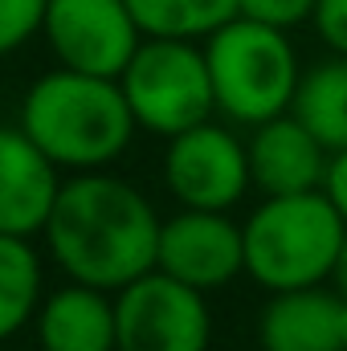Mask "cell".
Returning a JSON list of instances; mask_svg holds the SVG:
<instances>
[{"label":"cell","instance_id":"6da1fadb","mask_svg":"<svg viewBox=\"0 0 347 351\" xmlns=\"http://www.w3.org/2000/svg\"><path fill=\"white\" fill-rule=\"evenodd\" d=\"M160 225L164 221L139 188L94 168L62 184L45 221V241L70 282L123 290L156 269Z\"/></svg>","mask_w":347,"mask_h":351},{"label":"cell","instance_id":"7a4b0ae2","mask_svg":"<svg viewBox=\"0 0 347 351\" xmlns=\"http://www.w3.org/2000/svg\"><path fill=\"white\" fill-rule=\"evenodd\" d=\"M21 127L58 168L94 172L127 152L139 123L119 78H98L62 66L29 86Z\"/></svg>","mask_w":347,"mask_h":351},{"label":"cell","instance_id":"3957f363","mask_svg":"<svg viewBox=\"0 0 347 351\" xmlns=\"http://www.w3.org/2000/svg\"><path fill=\"white\" fill-rule=\"evenodd\" d=\"M246 274L265 290H298L331 282V269L347 237L344 213L323 188L265 196L241 225Z\"/></svg>","mask_w":347,"mask_h":351},{"label":"cell","instance_id":"277c9868","mask_svg":"<svg viewBox=\"0 0 347 351\" xmlns=\"http://www.w3.org/2000/svg\"><path fill=\"white\" fill-rule=\"evenodd\" d=\"M204 62L217 110L233 123L258 127L294 106L302 70L286 29L233 16L204 37Z\"/></svg>","mask_w":347,"mask_h":351},{"label":"cell","instance_id":"5b68a950","mask_svg":"<svg viewBox=\"0 0 347 351\" xmlns=\"http://www.w3.org/2000/svg\"><path fill=\"white\" fill-rule=\"evenodd\" d=\"M119 86L131 102L135 123L164 139L204 123L217 110L204 45L184 37H143L119 74Z\"/></svg>","mask_w":347,"mask_h":351},{"label":"cell","instance_id":"8992f818","mask_svg":"<svg viewBox=\"0 0 347 351\" xmlns=\"http://www.w3.org/2000/svg\"><path fill=\"white\" fill-rule=\"evenodd\" d=\"M119 351H208L213 315L204 290L164 269H147L115 298Z\"/></svg>","mask_w":347,"mask_h":351},{"label":"cell","instance_id":"52a82bcc","mask_svg":"<svg viewBox=\"0 0 347 351\" xmlns=\"http://www.w3.org/2000/svg\"><path fill=\"white\" fill-rule=\"evenodd\" d=\"M164 180H168V192L184 208H217V213H225L254 184L250 147L229 127L204 119V123H196V127H188V131L168 139Z\"/></svg>","mask_w":347,"mask_h":351},{"label":"cell","instance_id":"ba28073f","mask_svg":"<svg viewBox=\"0 0 347 351\" xmlns=\"http://www.w3.org/2000/svg\"><path fill=\"white\" fill-rule=\"evenodd\" d=\"M41 29L62 66L98 78H119L143 41L127 0H49Z\"/></svg>","mask_w":347,"mask_h":351},{"label":"cell","instance_id":"9c48e42d","mask_svg":"<svg viewBox=\"0 0 347 351\" xmlns=\"http://www.w3.org/2000/svg\"><path fill=\"white\" fill-rule=\"evenodd\" d=\"M156 269L196 290L229 286L246 274V233L217 208H184L160 225Z\"/></svg>","mask_w":347,"mask_h":351},{"label":"cell","instance_id":"30bf717a","mask_svg":"<svg viewBox=\"0 0 347 351\" xmlns=\"http://www.w3.org/2000/svg\"><path fill=\"white\" fill-rule=\"evenodd\" d=\"M58 192V164L29 139V131L0 127V233H45Z\"/></svg>","mask_w":347,"mask_h":351},{"label":"cell","instance_id":"8fae6325","mask_svg":"<svg viewBox=\"0 0 347 351\" xmlns=\"http://www.w3.org/2000/svg\"><path fill=\"white\" fill-rule=\"evenodd\" d=\"M246 147H250V176H254V188H261V196L323 188L331 152L315 139V131L294 110L258 123Z\"/></svg>","mask_w":347,"mask_h":351},{"label":"cell","instance_id":"7c38bea8","mask_svg":"<svg viewBox=\"0 0 347 351\" xmlns=\"http://www.w3.org/2000/svg\"><path fill=\"white\" fill-rule=\"evenodd\" d=\"M344 298L327 282L298 286V290H270L261 306L258 343L261 351H344L339 331Z\"/></svg>","mask_w":347,"mask_h":351},{"label":"cell","instance_id":"4fadbf2b","mask_svg":"<svg viewBox=\"0 0 347 351\" xmlns=\"http://www.w3.org/2000/svg\"><path fill=\"white\" fill-rule=\"evenodd\" d=\"M37 343L41 351H119L115 302L86 282L53 290L37 306Z\"/></svg>","mask_w":347,"mask_h":351},{"label":"cell","instance_id":"5bb4252c","mask_svg":"<svg viewBox=\"0 0 347 351\" xmlns=\"http://www.w3.org/2000/svg\"><path fill=\"white\" fill-rule=\"evenodd\" d=\"M327 152L347 147V53H335L311 70H302L298 94L290 106Z\"/></svg>","mask_w":347,"mask_h":351},{"label":"cell","instance_id":"9a60e30c","mask_svg":"<svg viewBox=\"0 0 347 351\" xmlns=\"http://www.w3.org/2000/svg\"><path fill=\"white\" fill-rule=\"evenodd\" d=\"M41 306V258L29 237L0 233V343L16 335Z\"/></svg>","mask_w":347,"mask_h":351},{"label":"cell","instance_id":"2e32d148","mask_svg":"<svg viewBox=\"0 0 347 351\" xmlns=\"http://www.w3.org/2000/svg\"><path fill=\"white\" fill-rule=\"evenodd\" d=\"M143 37L200 41L237 16V0H127Z\"/></svg>","mask_w":347,"mask_h":351},{"label":"cell","instance_id":"e0dca14e","mask_svg":"<svg viewBox=\"0 0 347 351\" xmlns=\"http://www.w3.org/2000/svg\"><path fill=\"white\" fill-rule=\"evenodd\" d=\"M49 0H0V53H12L45 25Z\"/></svg>","mask_w":347,"mask_h":351},{"label":"cell","instance_id":"ac0fdd59","mask_svg":"<svg viewBox=\"0 0 347 351\" xmlns=\"http://www.w3.org/2000/svg\"><path fill=\"white\" fill-rule=\"evenodd\" d=\"M237 16H250L274 29H294L315 16V0H237Z\"/></svg>","mask_w":347,"mask_h":351},{"label":"cell","instance_id":"d6986e66","mask_svg":"<svg viewBox=\"0 0 347 351\" xmlns=\"http://www.w3.org/2000/svg\"><path fill=\"white\" fill-rule=\"evenodd\" d=\"M315 33L331 53H347V0H315Z\"/></svg>","mask_w":347,"mask_h":351},{"label":"cell","instance_id":"ffe728a7","mask_svg":"<svg viewBox=\"0 0 347 351\" xmlns=\"http://www.w3.org/2000/svg\"><path fill=\"white\" fill-rule=\"evenodd\" d=\"M323 192L331 196V204L344 213L347 221V147L331 152V164H327V176H323Z\"/></svg>","mask_w":347,"mask_h":351},{"label":"cell","instance_id":"44dd1931","mask_svg":"<svg viewBox=\"0 0 347 351\" xmlns=\"http://www.w3.org/2000/svg\"><path fill=\"white\" fill-rule=\"evenodd\" d=\"M331 286L339 290V298H347V237L339 245V258H335V269H331Z\"/></svg>","mask_w":347,"mask_h":351},{"label":"cell","instance_id":"7402d4cb","mask_svg":"<svg viewBox=\"0 0 347 351\" xmlns=\"http://www.w3.org/2000/svg\"><path fill=\"white\" fill-rule=\"evenodd\" d=\"M339 331H344V351H347V298H344V315H339Z\"/></svg>","mask_w":347,"mask_h":351},{"label":"cell","instance_id":"603a6c76","mask_svg":"<svg viewBox=\"0 0 347 351\" xmlns=\"http://www.w3.org/2000/svg\"><path fill=\"white\" fill-rule=\"evenodd\" d=\"M0 351H4V348H0Z\"/></svg>","mask_w":347,"mask_h":351}]
</instances>
